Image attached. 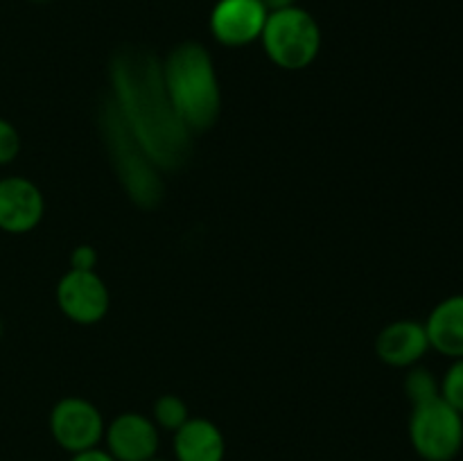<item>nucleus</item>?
Wrapping results in <instances>:
<instances>
[{
    "instance_id": "obj_1",
    "label": "nucleus",
    "mask_w": 463,
    "mask_h": 461,
    "mask_svg": "<svg viewBox=\"0 0 463 461\" xmlns=\"http://www.w3.org/2000/svg\"><path fill=\"white\" fill-rule=\"evenodd\" d=\"M161 77L167 102L185 129L203 131L217 120L222 107L220 84L203 45L184 43L172 50Z\"/></svg>"
},
{
    "instance_id": "obj_2",
    "label": "nucleus",
    "mask_w": 463,
    "mask_h": 461,
    "mask_svg": "<svg viewBox=\"0 0 463 461\" xmlns=\"http://www.w3.org/2000/svg\"><path fill=\"white\" fill-rule=\"evenodd\" d=\"M260 39L271 61L288 71H301L310 66L321 48L319 25L301 7L271 12Z\"/></svg>"
},
{
    "instance_id": "obj_3",
    "label": "nucleus",
    "mask_w": 463,
    "mask_h": 461,
    "mask_svg": "<svg viewBox=\"0 0 463 461\" xmlns=\"http://www.w3.org/2000/svg\"><path fill=\"white\" fill-rule=\"evenodd\" d=\"M410 438L416 455L425 461H452L463 447V414L441 396L414 405Z\"/></svg>"
},
{
    "instance_id": "obj_4",
    "label": "nucleus",
    "mask_w": 463,
    "mask_h": 461,
    "mask_svg": "<svg viewBox=\"0 0 463 461\" xmlns=\"http://www.w3.org/2000/svg\"><path fill=\"white\" fill-rule=\"evenodd\" d=\"M50 432L68 452L95 447L104 437V419L93 402L84 398H63L50 414Z\"/></svg>"
},
{
    "instance_id": "obj_5",
    "label": "nucleus",
    "mask_w": 463,
    "mask_h": 461,
    "mask_svg": "<svg viewBox=\"0 0 463 461\" xmlns=\"http://www.w3.org/2000/svg\"><path fill=\"white\" fill-rule=\"evenodd\" d=\"M57 303L68 319L95 324L109 310V289L95 271L72 269L59 280Z\"/></svg>"
},
{
    "instance_id": "obj_6",
    "label": "nucleus",
    "mask_w": 463,
    "mask_h": 461,
    "mask_svg": "<svg viewBox=\"0 0 463 461\" xmlns=\"http://www.w3.org/2000/svg\"><path fill=\"white\" fill-rule=\"evenodd\" d=\"M267 16L260 0H220L211 14V30L220 43L240 48L260 39Z\"/></svg>"
},
{
    "instance_id": "obj_7",
    "label": "nucleus",
    "mask_w": 463,
    "mask_h": 461,
    "mask_svg": "<svg viewBox=\"0 0 463 461\" xmlns=\"http://www.w3.org/2000/svg\"><path fill=\"white\" fill-rule=\"evenodd\" d=\"M43 217V194L23 176L0 179V230L21 235Z\"/></svg>"
},
{
    "instance_id": "obj_8",
    "label": "nucleus",
    "mask_w": 463,
    "mask_h": 461,
    "mask_svg": "<svg viewBox=\"0 0 463 461\" xmlns=\"http://www.w3.org/2000/svg\"><path fill=\"white\" fill-rule=\"evenodd\" d=\"M104 434L116 461H149L158 452L156 423L134 411L118 416Z\"/></svg>"
},
{
    "instance_id": "obj_9",
    "label": "nucleus",
    "mask_w": 463,
    "mask_h": 461,
    "mask_svg": "<svg viewBox=\"0 0 463 461\" xmlns=\"http://www.w3.org/2000/svg\"><path fill=\"white\" fill-rule=\"evenodd\" d=\"M375 351L380 360L389 366H396V369L414 366L430 351L425 324L411 319L393 321L378 334Z\"/></svg>"
},
{
    "instance_id": "obj_10",
    "label": "nucleus",
    "mask_w": 463,
    "mask_h": 461,
    "mask_svg": "<svg viewBox=\"0 0 463 461\" xmlns=\"http://www.w3.org/2000/svg\"><path fill=\"white\" fill-rule=\"evenodd\" d=\"M425 333H428L430 348L452 360L463 357V294H455L437 303L425 321Z\"/></svg>"
},
{
    "instance_id": "obj_11",
    "label": "nucleus",
    "mask_w": 463,
    "mask_h": 461,
    "mask_svg": "<svg viewBox=\"0 0 463 461\" xmlns=\"http://www.w3.org/2000/svg\"><path fill=\"white\" fill-rule=\"evenodd\" d=\"M224 437L211 420L188 419L175 432L176 461H224Z\"/></svg>"
},
{
    "instance_id": "obj_12",
    "label": "nucleus",
    "mask_w": 463,
    "mask_h": 461,
    "mask_svg": "<svg viewBox=\"0 0 463 461\" xmlns=\"http://www.w3.org/2000/svg\"><path fill=\"white\" fill-rule=\"evenodd\" d=\"M185 420H188V407L179 396L167 393V396L158 398L156 405H154V423H156V428L176 432Z\"/></svg>"
},
{
    "instance_id": "obj_13",
    "label": "nucleus",
    "mask_w": 463,
    "mask_h": 461,
    "mask_svg": "<svg viewBox=\"0 0 463 461\" xmlns=\"http://www.w3.org/2000/svg\"><path fill=\"white\" fill-rule=\"evenodd\" d=\"M405 393L411 400V405H419V402L430 400V398L441 396L439 393V380L428 369H411V373L405 378Z\"/></svg>"
},
{
    "instance_id": "obj_14",
    "label": "nucleus",
    "mask_w": 463,
    "mask_h": 461,
    "mask_svg": "<svg viewBox=\"0 0 463 461\" xmlns=\"http://www.w3.org/2000/svg\"><path fill=\"white\" fill-rule=\"evenodd\" d=\"M439 393L450 407L463 414V357L455 360L439 382Z\"/></svg>"
},
{
    "instance_id": "obj_15",
    "label": "nucleus",
    "mask_w": 463,
    "mask_h": 461,
    "mask_svg": "<svg viewBox=\"0 0 463 461\" xmlns=\"http://www.w3.org/2000/svg\"><path fill=\"white\" fill-rule=\"evenodd\" d=\"M21 152V138L12 122L0 118V165H7Z\"/></svg>"
},
{
    "instance_id": "obj_16",
    "label": "nucleus",
    "mask_w": 463,
    "mask_h": 461,
    "mask_svg": "<svg viewBox=\"0 0 463 461\" xmlns=\"http://www.w3.org/2000/svg\"><path fill=\"white\" fill-rule=\"evenodd\" d=\"M95 262H98V256H95V251L90 247H80L72 253V269L93 271Z\"/></svg>"
},
{
    "instance_id": "obj_17",
    "label": "nucleus",
    "mask_w": 463,
    "mask_h": 461,
    "mask_svg": "<svg viewBox=\"0 0 463 461\" xmlns=\"http://www.w3.org/2000/svg\"><path fill=\"white\" fill-rule=\"evenodd\" d=\"M71 461H116L109 450H102V447H89V450H81L72 455Z\"/></svg>"
},
{
    "instance_id": "obj_18",
    "label": "nucleus",
    "mask_w": 463,
    "mask_h": 461,
    "mask_svg": "<svg viewBox=\"0 0 463 461\" xmlns=\"http://www.w3.org/2000/svg\"><path fill=\"white\" fill-rule=\"evenodd\" d=\"M265 5L267 12H280V9H289V7H297V0H260Z\"/></svg>"
},
{
    "instance_id": "obj_19",
    "label": "nucleus",
    "mask_w": 463,
    "mask_h": 461,
    "mask_svg": "<svg viewBox=\"0 0 463 461\" xmlns=\"http://www.w3.org/2000/svg\"><path fill=\"white\" fill-rule=\"evenodd\" d=\"M149 461H165V459H158V456H152V459H149Z\"/></svg>"
},
{
    "instance_id": "obj_20",
    "label": "nucleus",
    "mask_w": 463,
    "mask_h": 461,
    "mask_svg": "<svg viewBox=\"0 0 463 461\" xmlns=\"http://www.w3.org/2000/svg\"><path fill=\"white\" fill-rule=\"evenodd\" d=\"M36 3H45V0H36Z\"/></svg>"
}]
</instances>
